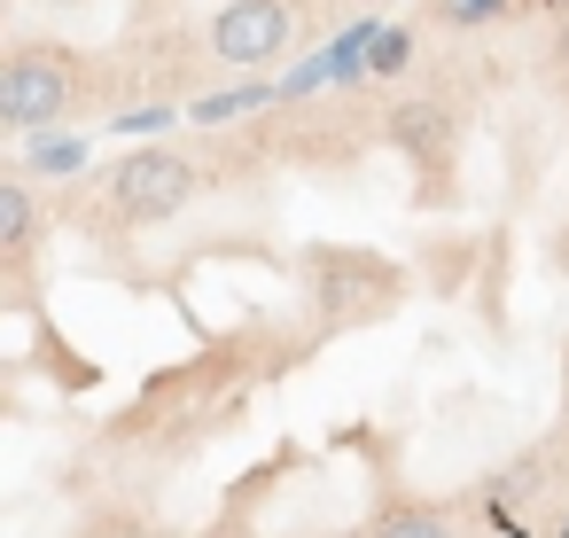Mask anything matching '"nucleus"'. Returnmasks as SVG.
Here are the masks:
<instances>
[{"label":"nucleus","instance_id":"nucleus-8","mask_svg":"<svg viewBox=\"0 0 569 538\" xmlns=\"http://www.w3.org/2000/svg\"><path fill=\"white\" fill-rule=\"evenodd\" d=\"M406 56H413V48H406V32H382V40H375V56H367V63H375V71H398V63H406Z\"/></svg>","mask_w":569,"mask_h":538},{"label":"nucleus","instance_id":"nucleus-12","mask_svg":"<svg viewBox=\"0 0 569 538\" xmlns=\"http://www.w3.org/2000/svg\"><path fill=\"white\" fill-rule=\"evenodd\" d=\"M561 421H569V375H561Z\"/></svg>","mask_w":569,"mask_h":538},{"label":"nucleus","instance_id":"nucleus-13","mask_svg":"<svg viewBox=\"0 0 569 538\" xmlns=\"http://www.w3.org/2000/svg\"><path fill=\"white\" fill-rule=\"evenodd\" d=\"M219 538H242V530H219Z\"/></svg>","mask_w":569,"mask_h":538},{"label":"nucleus","instance_id":"nucleus-5","mask_svg":"<svg viewBox=\"0 0 569 538\" xmlns=\"http://www.w3.org/2000/svg\"><path fill=\"white\" fill-rule=\"evenodd\" d=\"M289 48V9L281 0H227V9L211 17V56L250 71V63H273Z\"/></svg>","mask_w":569,"mask_h":538},{"label":"nucleus","instance_id":"nucleus-9","mask_svg":"<svg viewBox=\"0 0 569 538\" xmlns=\"http://www.w3.org/2000/svg\"><path fill=\"white\" fill-rule=\"evenodd\" d=\"M32 165H40V172H63V165H79V141H40Z\"/></svg>","mask_w":569,"mask_h":538},{"label":"nucleus","instance_id":"nucleus-11","mask_svg":"<svg viewBox=\"0 0 569 538\" xmlns=\"http://www.w3.org/2000/svg\"><path fill=\"white\" fill-rule=\"evenodd\" d=\"M546 71H553V87H569V24L553 32V48H546Z\"/></svg>","mask_w":569,"mask_h":538},{"label":"nucleus","instance_id":"nucleus-4","mask_svg":"<svg viewBox=\"0 0 569 538\" xmlns=\"http://www.w3.org/2000/svg\"><path fill=\"white\" fill-rule=\"evenodd\" d=\"M196 196V165L180 149H126V165L110 172V211L126 227H157V219H180Z\"/></svg>","mask_w":569,"mask_h":538},{"label":"nucleus","instance_id":"nucleus-1","mask_svg":"<svg viewBox=\"0 0 569 538\" xmlns=\"http://www.w3.org/2000/svg\"><path fill=\"white\" fill-rule=\"evenodd\" d=\"M305 305L320 328H375L406 305V273L375 250H305Z\"/></svg>","mask_w":569,"mask_h":538},{"label":"nucleus","instance_id":"nucleus-2","mask_svg":"<svg viewBox=\"0 0 569 538\" xmlns=\"http://www.w3.org/2000/svg\"><path fill=\"white\" fill-rule=\"evenodd\" d=\"M79 102V63L48 40H24L9 63H0V118H9L17 133H40L56 126L63 110Z\"/></svg>","mask_w":569,"mask_h":538},{"label":"nucleus","instance_id":"nucleus-3","mask_svg":"<svg viewBox=\"0 0 569 538\" xmlns=\"http://www.w3.org/2000/svg\"><path fill=\"white\" fill-rule=\"evenodd\" d=\"M382 133H390L398 157H413V172H421V203H452V196H460V180H452V172H460V118H452L445 102L406 94V102H390Z\"/></svg>","mask_w":569,"mask_h":538},{"label":"nucleus","instance_id":"nucleus-10","mask_svg":"<svg viewBox=\"0 0 569 538\" xmlns=\"http://www.w3.org/2000/svg\"><path fill=\"white\" fill-rule=\"evenodd\" d=\"M87 538H164V530H149V522H133V515H110V522H94Z\"/></svg>","mask_w":569,"mask_h":538},{"label":"nucleus","instance_id":"nucleus-7","mask_svg":"<svg viewBox=\"0 0 569 538\" xmlns=\"http://www.w3.org/2000/svg\"><path fill=\"white\" fill-rule=\"evenodd\" d=\"M367 538H452V522H445L437 507H421V499H390V507L367 522Z\"/></svg>","mask_w":569,"mask_h":538},{"label":"nucleus","instance_id":"nucleus-6","mask_svg":"<svg viewBox=\"0 0 569 538\" xmlns=\"http://www.w3.org/2000/svg\"><path fill=\"white\" fill-rule=\"evenodd\" d=\"M0 250H9V273H24L32 250H40V211H32V188L24 180L0 188Z\"/></svg>","mask_w":569,"mask_h":538}]
</instances>
